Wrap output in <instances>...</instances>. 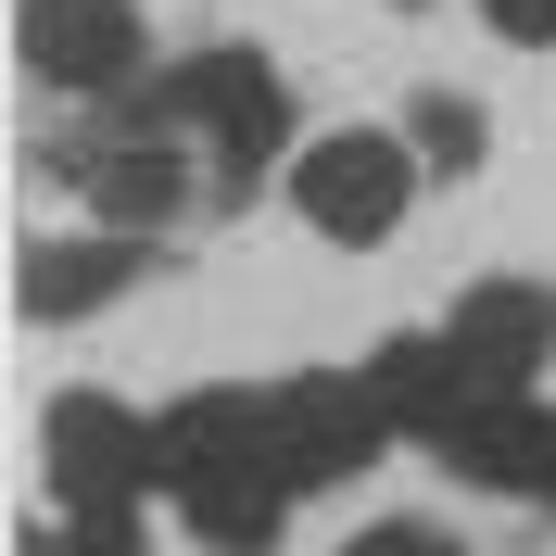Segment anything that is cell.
Instances as JSON below:
<instances>
[{
  "mask_svg": "<svg viewBox=\"0 0 556 556\" xmlns=\"http://www.w3.org/2000/svg\"><path fill=\"white\" fill-rule=\"evenodd\" d=\"M152 443H165V506L203 556H266L304 506L266 455V392H177L152 417Z\"/></svg>",
  "mask_w": 556,
  "mask_h": 556,
  "instance_id": "obj_1",
  "label": "cell"
},
{
  "mask_svg": "<svg viewBox=\"0 0 556 556\" xmlns=\"http://www.w3.org/2000/svg\"><path fill=\"white\" fill-rule=\"evenodd\" d=\"M139 114L203 165V203H253L266 177H291V89H278V64L253 51V38H228V51H190V64H152V89H139Z\"/></svg>",
  "mask_w": 556,
  "mask_h": 556,
  "instance_id": "obj_2",
  "label": "cell"
},
{
  "mask_svg": "<svg viewBox=\"0 0 556 556\" xmlns=\"http://www.w3.org/2000/svg\"><path fill=\"white\" fill-rule=\"evenodd\" d=\"M38 468H51V506L64 519H139V493H165V443H152V417L114 405V392H51L38 417Z\"/></svg>",
  "mask_w": 556,
  "mask_h": 556,
  "instance_id": "obj_3",
  "label": "cell"
},
{
  "mask_svg": "<svg viewBox=\"0 0 556 556\" xmlns=\"http://www.w3.org/2000/svg\"><path fill=\"white\" fill-rule=\"evenodd\" d=\"M417 139L405 127H329V139H304V152H291V177H278V190H291V215H304L316 241H392V228H405V203H417Z\"/></svg>",
  "mask_w": 556,
  "mask_h": 556,
  "instance_id": "obj_4",
  "label": "cell"
},
{
  "mask_svg": "<svg viewBox=\"0 0 556 556\" xmlns=\"http://www.w3.org/2000/svg\"><path fill=\"white\" fill-rule=\"evenodd\" d=\"M392 443L380 392H367V367H291V380H266V455L291 493H342L367 481Z\"/></svg>",
  "mask_w": 556,
  "mask_h": 556,
  "instance_id": "obj_5",
  "label": "cell"
},
{
  "mask_svg": "<svg viewBox=\"0 0 556 556\" xmlns=\"http://www.w3.org/2000/svg\"><path fill=\"white\" fill-rule=\"evenodd\" d=\"M51 165H64L76 190L102 203V228H127V241H152V228H177V215L203 203V165H190V152H177V139L139 114V89L102 114V127H76Z\"/></svg>",
  "mask_w": 556,
  "mask_h": 556,
  "instance_id": "obj_6",
  "label": "cell"
},
{
  "mask_svg": "<svg viewBox=\"0 0 556 556\" xmlns=\"http://www.w3.org/2000/svg\"><path fill=\"white\" fill-rule=\"evenodd\" d=\"M13 64L51 89V102H127L152 89V26L139 0H13Z\"/></svg>",
  "mask_w": 556,
  "mask_h": 556,
  "instance_id": "obj_7",
  "label": "cell"
},
{
  "mask_svg": "<svg viewBox=\"0 0 556 556\" xmlns=\"http://www.w3.org/2000/svg\"><path fill=\"white\" fill-rule=\"evenodd\" d=\"M430 455H443L468 493H519V506H556V405H544V392H481V405H455Z\"/></svg>",
  "mask_w": 556,
  "mask_h": 556,
  "instance_id": "obj_8",
  "label": "cell"
},
{
  "mask_svg": "<svg viewBox=\"0 0 556 556\" xmlns=\"http://www.w3.org/2000/svg\"><path fill=\"white\" fill-rule=\"evenodd\" d=\"M443 342L468 354L481 392H531V367H556V291L544 278H468L443 316Z\"/></svg>",
  "mask_w": 556,
  "mask_h": 556,
  "instance_id": "obj_9",
  "label": "cell"
},
{
  "mask_svg": "<svg viewBox=\"0 0 556 556\" xmlns=\"http://www.w3.org/2000/svg\"><path fill=\"white\" fill-rule=\"evenodd\" d=\"M139 278H152V241H127V228H64V241L13 253V304H26L38 329H76V316H102Z\"/></svg>",
  "mask_w": 556,
  "mask_h": 556,
  "instance_id": "obj_10",
  "label": "cell"
},
{
  "mask_svg": "<svg viewBox=\"0 0 556 556\" xmlns=\"http://www.w3.org/2000/svg\"><path fill=\"white\" fill-rule=\"evenodd\" d=\"M367 392H380L392 443H443V417L481 405V380H468V354H455L443 329H392V342L367 354Z\"/></svg>",
  "mask_w": 556,
  "mask_h": 556,
  "instance_id": "obj_11",
  "label": "cell"
},
{
  "mask_svg": "<svg viewBox=\"0 0 556 556\" xmlns=\"http://www.w3.org/2000/svg\"><path fill=\"white\" fill-rule=\"evenodd\" d=\"M405 139H417V165H430V177H468V165L493 152V114L468 102V89H443V76H430V89L405 102Z\"/></svg>",
  "mask_w": 556,
  "mask_h": 556,
  "instance_id": "obj_12",
  "label": "cell"
},
{
  "mask_svg": "<svg viewBox=\"0 0 556 556\" xmlns=\"http://www.w3.org/2000/svg\"><path fill=\"white\" fill-rule=\"evenodd\" d=\"M13 556H139V519H114V531H102V519H51V531H38V519H26Z\"/></svg>",
  "mask_w": 556,
  "mask_h": 556,
  "instance_id": "obj_13",
  "label": "cell"
},
{
  "mask_svg": "<svg viewBox=\"0 0 556 556\" xmlns=\"http://www.w3.org/2000/svg\"><path fill=\"white\" fill-rule=\"evenodd\" d=\"M342 556H468V544H455L443 519H367V531H354Z\"/></svg>",
  "mask_w": 556,
  "mask_h": 556,
  "instance_id": "obj_14",
  "label": "cell"
},
{
  "mask_svg": "<svg viewBox=\"0 0 556 556\" xmlns=\"http://www.w3.org/2000/svg\"><path fill=\"white\" fill-rule=\"evenodd\" d=\"M481 26L519 38V51H544V38H556V0H481Z\"/></svg>",
  "mask_w": 556,
  "mask_h": 556,
  "instance_id": "obj_15",
  "label": "cell"
},
{
  "mask_svg": "<svg viewBox=\"0 0 556 556\" xmlns=\"http://www.w3.org/2000/svg\"><path fill=\"white\" fill-rule=\"evenodd\" d=\"M392 13H417V0H392Z\"/></svg>",
  "mask_w": 556,
  "mask_h": 556,
  "instance_id": "obj_16",
  "label": "cell"
}]
</instances>
